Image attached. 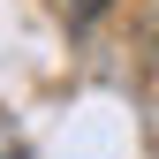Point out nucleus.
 Instances as JSON below:
<instances>
[{"label": "nucleus", "instance_id": "1", "mask_svg": "<svg viewBox=\"0 0 159 159\" xmlns=\"http://www.w3.org/2000/svg\"><path fill=\"white\" fill-rule=\"evenodd\" d=\"M0 159H30V152H23V136H8V129H0Z\"/></svg>", "mask_w": 159, "mask_h": 159}]
</instances>
